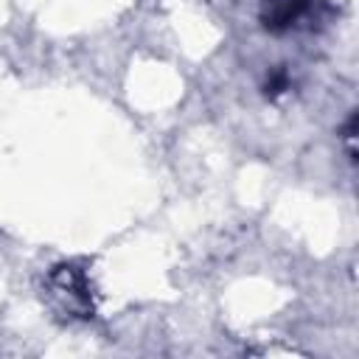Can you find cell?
<instances>
[{
  "label": "cell",
  "mask_w": 359,
  "mask_h": 359,
  "mask_svg": "<svg viewBox=\"0 0 359 359\" xmlns=\"http://www.w3.org/2000/svg\"><path fill=\"white\" fill-rule=\"evenodd\" d=\"M309 6L311 0H266L261 8V22L269 31H286L309 11Z\"/></svg>",
  "instance_id": "1"
},
{
  "label": "cell",
  "mask_w": 359,
  "mask_h": 359,
  "mask_svg": "<svg viewBox=\"0 0 359 359\" xmlns=\"http://www.w3.org/2000/svg\"><path fill=\"white\" fill-rule=\"evenodd\" d=\"M283 87H286V73H275V76H272V81L266 84V93H272V95H275V93H280Z\"/></svg>",
  "instance_id": "2"
}]
</instances>
